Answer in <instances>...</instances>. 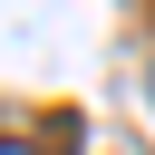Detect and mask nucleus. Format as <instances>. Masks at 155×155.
I'll use <instances>...</instances> for the list:
<instances>
[{"label":"nucleus","instance_id":"1","mask_svg":"<svg viewBox=\"0 0 155 155\" xmlns=\"http://www.w3.org/2000/svg\"><path fill=\"white\" fill-rule=\"evenodd\" d=\"M68 136H78V126H68V116H58V126H48V145H29V136H0V155H58V145H68Z\"/></svg>","mask_w":155,"mask_h":155}]
</instances>
